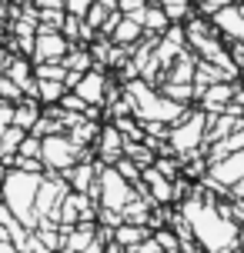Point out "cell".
Returning <instances> with one entry per match:
<instances>
[{
    "label": "cell",
    "mask_w": 244,
    "mask_h": 253,
    "mask_svg": "<svg viewBox=\"0 0 244 253\" xmlns=\"http://www.w3.org/2000/svg\"><path fill=\"white\" fill-rule=\"evenodd\" d=\"M184 220H187V227H191L194 240L201 243L207 253L238 247V227H234V220H228L224 213H218L211 203L191 200L187 207H184Z\"/></svg>",
    "instance_id": "cell-1"
},
{
    "label": "cell",
    "mask_w": 244,
    "mask_h": 253,
    "mask_svg": "<svg viewBox=\"0 0 244 253\" xmlns=\"http://www.w3.org/2000/svg\"><path fill=\"white\" fill-rule=\"evenodd\" d=\"M40 173H27V170H10L3 177V207L10 210L27 230H37V213H34V203H37V190H40Z\"/></svg>",
    "instance_id": "cell-2"
},
{
    "label": "cell",
    "mask_w": 244,
    "mask_h": 253,
    "mask_svg": "<svg viewBox=\"0 0 244 253\" xmlns=\"http://www.w3.org/2000/svg\"><path fill=\"white\" fill-rule=\"evenodd\" d=\"M77 160V143L67 137H44L40 140V164L54 167V170H70Z\"/></svg>",
    "instance_id": "cell-3"
},
{
    "label": "cell",
    "mask_w": 244,
    "mask_h": 253,
    "mask_svg": "<svg viewBox=\"0 0 244 253\" xmlns=\"http://www.w3.org/2000/svg\"><path fill=\"white\" fill-rule=\"evenodd\" d=\"M67 200V183L57 177H47L40 180V190H37V203H34V213L37 220H54L57 223V210L61 203Z\"/></svg>",
    "instance_id": "cell-4"
},
{
    "label": "cell",
    "mask_w": 244,
    "mask_h": 253,
    "mask_svg": "<svg viewBox=\"0 0 244 253\" xmlns=\"http://www.w3.org/2000/svg\"><path fill=\"white\" fill-rule=\"evenodd\" d=\"M101 203H104V210H124L130 200V187H127V180L117 173L114 167L111 170H104L101 173Z\"/></svg>",
    "instance_id": "cell-5"
},
{
    "label": "cell",
    "mask_w": 244,
    "mask_h": 253,
    "mask_svg": "<svg viewBox=\"0 0 244 253\" xmlns=\"http://www.w3.org/2000/svg\"><path fill=\"white\" fill-rule=\"evenodd\" d=\"M201 133H204V117L194 114V117H187V120L171 133V143H174V150H178V153H187V150H194V147L201 143Z\"/></svg>",
    "instance_id": "cell-6"
},
{
    "label": "cell",
    "mask_w": 244,
    "mask_h": 253,
    "mask_svg": "<svg viewBox=\"0 0 244 253\" xmlns=\"http://www.w3.org/2000/svg\"><path fill=\"white\" fill-rule=\"evenodd\" d=\"M211 177L218 180V183H224V187H234V183L244 177V150L228 153L224 160H214V167H211Z\"/></svg>",
    "instance_id": "cell-7"
},
{
    "label": "cell",
    "mask_w": 244,
    "mask_h": 253,
    "mask_svg": "<svg viewBox=\"0 0 244 253\" xmlns=\"http://www.w3.org/2000/svg\"><path fill=\"white\" fill-rule=\"evenodd\" d=\"M64 53H67V40L61 34L40 30V37H37V57L40 60H64Z\"/></svg>",
    "instance_id": "cell-8"
},
{
    "label": "cell",
    "mask_w": 244,
    "mask_h": 253,
    "mask_svg": "<svg viewBox=\"0 0 244 253\" xmlns=\"http://www.w3.org/2000/svg\"><path fill=\"white\" fill-rule=\"evenodd\" d=\"M74 93H77L84 103H101L104 100V77L101 74H84L74 84Z\"/></svg>",
    "instance_id": "cell-9"
},
{
    "label": "cell",
    "mask_w": 244,
    "mask_h": 253,
    "mask_svg": "<svg viewBox=\"0 0 244 253\" xmlns=\"http://www.w3.org/2000/svg\"><path fill=\"white\" fill-rule=\"evenodd\" d=\"M214 24L228 34V37H234V40H244V17H241V10L238 7H228V10H221L218 17H214Z\"/></svg>",
    "instance_id": "cell-10"
},
{
    "label": "cell",
    "mask_w": 244,
    "mask_h": 253,
    "mask_svg": "<svg viewBox=\"0 0 244 253\" xmlns=\"http://www.w3.org/2000/svg\"><path fill=\"white\" fill-rule=\"evenodd\" d=\"M114 240L121 243V247H137V243H144L147 240V230L144 227H134V223H121V227L114 230Z\"/></svg>",
    "instance_id": "cell-11"
},
{
    "label": "cell",
    "mask_w": 244,
    "mask_h": 253,
    "mask_svg": "<svg viewBox=\"0 0 244 253\" xmlns=\"http://www.w3.org/2000/svg\"><path fill=\"white\" fill-rule=\"evenodd\" d=\"M27 130H20V126H3V133H0V157H10L13 150H20V143H24Z\"/></svg>",
    "instance_id": "cell-12"
},
{
    "label": "cell",
    "mask_w": 244,
    "mask_h": 253,
    "mask_svg": "<svg viewBox=\"0 0 244 253\" xmlns=\"http://www.w3.org/2000/svg\"><path fill=\"white\" fill-rule=\"evenodd\" d=\"M101 153L117 164V157H121V133H117V126H107L101 133Z\"/></svg>",
    "instance_id": "cell-13"
},
{
    "label": "cell",
    "mask_w": 244,
    "mask_h": 253,
    "mask_svg": "<svg viewBox=\"0 0 244 253\" xmlns=\"http://www.w3.org/2000/svg\"><path fill=\"white\" fill-rule=\"evenodd\" d=\"M40 120V110L34 103H20V107H13V126H20V130H30V126Z\"/></svg>",
    "instance_id": "cell-14"
},
{
    "label": "cell",
    "mask_w": 244,
    "mask_h": 253,
    "mask_svg": "<svg viewBox=\"0 0 244 253\" xmlns=\"http://www.w3.org/2000/svg\"><path fill=\"white\" fill-rule=\"evenodd\" d=\"M70 180H74V190L94 193V167H74L70 170Z\"/></svg>",
    "instance_id": "cell-15"
},
{
    "label": "cell",
    "mask_w": 244,
    "mask_h": 253,
    "mask_svg": "<svg viewBox=\"0 0 244 253\" xmlns=\"http://www.w3.org/2000/svg\"><path fill=\"white\" fill-rule=\"evenodd\" d=\"M147 183H151V193H154V200L167 203L171 197H174V190H171V183H167L164 177H157V170H147Z\"/></svg>",
    "instance_id": "cell-16"
},
{
    "label": "cell",
    "mask_w": 244,
    "mask_h": 253,
    "mask_svg": "<svg viewBox=\"0 0 244 253\" xmlns=\"http://www.w3.org/2000/svg\"><path fill=\"white\" fill-rule=\"evenodd\" d=\"M37 93H40V100H61L64 97V80H40L37 84Z\"/></svg>",
    "instance_id": "cell-17"
},
{
    "label": "cell",
    "mask_w": 244,
    "mask_h": 253,
    "mask_svg": "<svg viewBox=\"0 0 244 253\" xmlns=\"http://www.w3.org/2000/svg\"><path fill=\"white\" fill-rule=\"evenodd\" d=\"M137 34H141V24H134V20H124L121 27H114L117 43H130V40H137Z\"/></svg>",
    "instance_id": "cell-18"
},
{
    "label": "cell",
    "mask_w": 244,
    "mask_h": 253,
    "mask_svg": "<svg viewBox=\"0 0 244 253\" xmlns=\"http://www.w3.org/2000/svg\"><path fill=\"white\" fill-rule=\"evenodd\" d=\"M141 24L147 27V30H164V27H167V13H161V10H144Z\"/></svg>",
    "instance_id": "cell-19"
},
{
    "label": "cell",
    "mask_w": 244,
    "mask_h": 253,
    "mask_svg": "<svg viewBox=\"0 0 244 253\" xmlns=\"http://www.w3.org/2000/svg\"><path fill=\"white\" fill-rule=\"evenodd\" d=\"M228 97H231V90H228V87H211V90H207V97H204V103L211 107V110H221V103L228 100Z\"/></svg>",
    "instance_id": "cell-20"
},
{
    "label": "cell",
    "mask_w": 244,
    "mask_h": 253,
    "mask_svg": "<svg viewBox=\"0 0 244 253\" xmlns=\"http://www.w3.org/2000/svg\"><path fill=\"white\" fill-rule=\"evenodd\" d=\"M114 170H117V173H121L124 180H127V183H130V180H137V177H141V173H137V164H130V160H117V167H114Z\"/></svg>",
    "instance_id": "cell-21"
},
{
    "label": "cell",
    "mask_w": 244,
    "mask_h": 253,
    "mask_svg": "<svg viewBox=\"0 0 244 253\" xmlns=\"http://www.w3.org/2000/svg\"><path fill=\"white\" fill-rule=\"evenodd\" d=\"M67 10H70V17H87L90 0H67Z\"/></svg>",
    "instance_id": "cell-22"
},
{
    "label": "cell",
    "mask_w": 244,
    "mask_h": 253,
    "mask_svg": "<svg viewBox=\"0 0 244 253\" xmlns=\"http://www.w3.org/2000/svg\"><path fill=\"white\" fill-rule=\"evenodd\" d=\"M127 253H161V247H157V240H151V237H147L144 243H137V247H130Z\"/></svg>",
    "instance_id": "cell-23"
},
{
    "label": "cell",
    "mask_w": 244,
    "mask_h": 253,
    "mask_svg": "<svg viewBox=\"0 0 244 253\" xmlns=\"http://www.w3.org/2000/svg\"><path fill=\"white\" fill-rule=\"evenodd\" d=\"M13 124V107L7 100H0V126H10Z\"/></svg>",
    "instance_id": "cell-24"
},
{
    "label": "cell",
    "mask_w": 244,
    "mask_h": 253,
    "mask_svg": "<svg viewBox=\"0 0 244 253\" xmlns=\"http://www.w3.org/2000/svg\"><path fill=\"white\" fill-rule=\"evenodd\" d=\"M161 3L167 7V13H171V17H181V13H184V0H161Z\"/></svg>",
    "instance_id": "cell-25"
},
{
    "label": "cell",
    "mask_w": 244,
    "mask_h": 253,
    "mask_svg": "<svg viewBox=\"0 0 244 253\" xmlns=\"http://www.w3.org/2000/svg\"><path fill=\"white\" fill-rule=\"evenodd\" d=\"M17 84H13V80H7V77H3V80H0V93H3V97H17Z\"/></svg>",
    "instance_id": "cell-26"
},
{
    "label": "cell",
    "mask_w": 244,
    "mask_h": 253,
    "mask_svg": "<svg viewBox=\"0 0 244 253\" xmlns=\"http://www.w3.org/2000/svg\"><path fill=\"white\" fill-rule=\"evenodd\" d=\"M234 57H238V63L244 67V47H238V50H234Z\"/></svg>",
    "instance_id": "cell-27"
},
{
    "label": "cell",
    "mask_w": 244,
    "mask_h": 253,
    "mask_svg": "<svg viewBox=\"0 0 244 253\" xmlns=\"http://www.w3.org/2000/svg\"><path fill=\"white\" fill-rule=\"evenodd\" d=\"M0 133H3V126H0Z\"/></svg>",
    "instance_id": "cell-28"
}]
</instances>
